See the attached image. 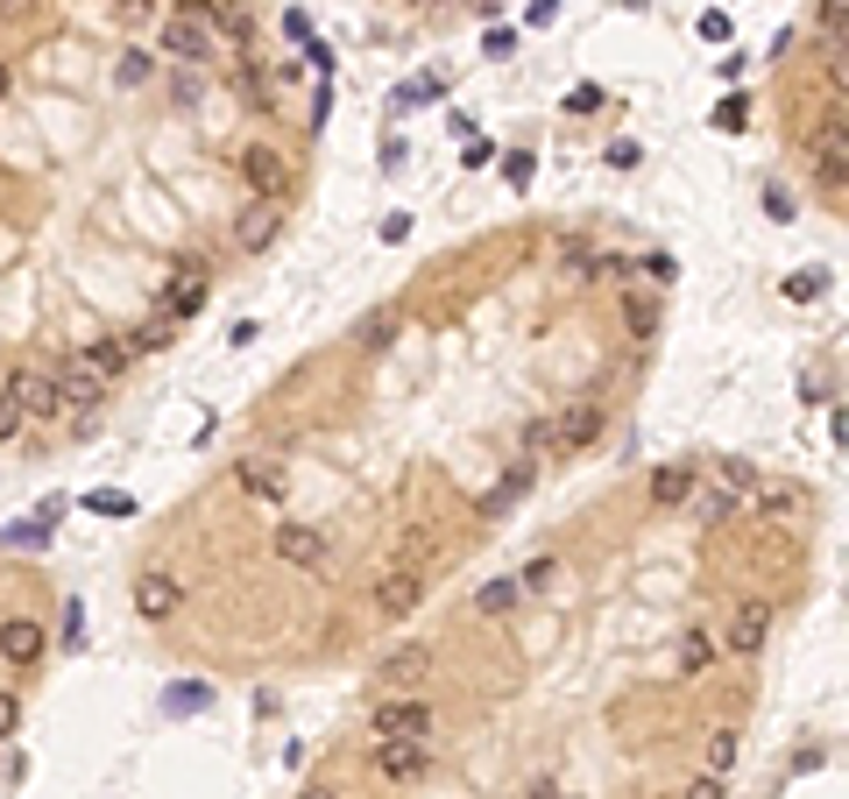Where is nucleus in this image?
I'll use <instances>...</instances> for the list:
<instances>
[{"label": "nucleus", "instance_id": "1", "mask_svg": "<svg viewBox=\"0 0 849 799\" xmlns=\"http://www.w3.org/2000/svg\"><path fill=\"white\" fill-rule=\"evenodd\" d=\"M163 50L177 64H205L220 57V36H213V0H177V14L163 22Z\"/></svg>", "mask_w": 849, "mask_h": 799}, {"label": "nucleus", "instance_id": "2", "mask_svg": "<svg viewBox=\"0 0 849 799\" xmlns=\"http://www.w3.org/2000/svg\"><path fill=\"white\" fill-rule=\"evenodd\" d=\"M368 609L382 615V623H404V615L425 609V566L418 560H397L376 573V587H368Z\"/></svg>", "mask_w": 849, "mask_h": 799}, {"label": "nucleus", "instance_id": "3", "mask_svg": "<svg viewBox=\"0 0 849 799\" xmlns=\"http://www.w3.org/2000/svg\"><path fill=\"white\" fill-rule=\"evenodd\" d=\"M8 397L22 403V425H64V397H57V368H36V361H22V368L8 375Z\"/></svg>", "mask_w": 849, "mask_h": 799}, {"label": "nucleus", "instance_id": "4", "mask_svg": "<svg viewBox=\"0 0 849 799\" xmlns=\"http://www.w3.org/2000/svg\"><path fill=\"white\" fill-rule=\"evenodd\" d=\"M368 736H432V701H418V693H390V701H376L368 707Z\"/></svg>", "mask_w": 849, "mask_h": 799}, {"label": "nucleus", "instance_id": "5", "mask_svg": "<svg viewBox=\"0 0 849 799\" xmlns=\"http://www.w3.org/2000/svg\"><path fill=\"white\" fill-rule=\"evenodd\" d=\"M425 764H432V743H418V736H382V743L368 750V772L390 778V786H411Z\"/></svg>", "mask_w": 849, "mask_h": 799}, {"label": "nucleus", "instance_id": "6", "mask_svg": "<svg viewBox=\"0 0 849 799\" xmlns=\"http://www.w3.org/2000/svg\"><path fill=\"white\" fill-rule=\"evenodd\" d=\"M234 171H241L248 199H283V185H291V163H283V149H270V142H248L241 156H234Z\"/></svg>", "mask_w": 849, "mask_h": 799}, {"label": "nucleus", "instance_id": "7", "mask_svg": "<svg viewBox=\"0 0 849 799\" xmlns=\"http://www.w3.org/2000/svg\"><path fill=\"white\" fill-rule=\"evenodd\" d=\"M276 234H283V199H248L241 213H234V248L241 255H262Z\"/></svg>", "mask_w": 849, "mask_h": 799}, {"label": "nucleus", "instance_id": "8", "mask_svg": "<svg viewBox=\"0 0 849 799\" xmlns=\"http://www.w3.org/2000/svg\"><path fill=\"white\" fill-rule=\"evenodd\" d=\"M177 609H185V587H177L163 566H142L135 573V615L142 623H170Z\"/></svg>", "mask_w": 849, "mask_h": 799}, {"label": "nucleus", "instance_id": "9", "mask_svg": "<svg viewBox=\"0 0 849 799\" xmlns=\"http://www.w3.org/2000/svg\"><path fill=\"white\" fill-rule=\"evenodd\" d=\"M432 666H439V651H432V644H397V651H382L376 680L390 686V693H411L418 680H432Z\"/></svg>", "mask_w": 849, "mask_h": 799}, {"label": "nucleus", "instance_id": "10", "mask_svg": "<svg viewBox=\"0 0 849 799\" xmlns=\"http://www.w3.org/2000/svg\"><path fill=\"white\" fill-rule=\"evenodd\" d=\"M57 397H64V418L93 425V418H99V403H107V383H99V375H85L79 361H64V368H57Z\"/></svg>", "mask_w": 849, "mask_h": 799}, {"label": "nucleus", "instance_id": "11", "mask_svg": "<svg viewBox=\"0 0 849 799\" xmlns=\"http://www.w3.org/2000/svg\"><path fill=\"white\" fill-rule=\"evenodd\" d=\"M205 297H213V291H205V269H177V277L156 291V312L170 326H185V319H199V312H205Z\"/></svg>", "mask_w": 849, "mask_h": 799}, {"label": "nucleus", "instance_id": "12", "mask_svg": "<svg viewBox=\"0 0 849 799\" xmlns=\"http://www.w3.org/2000/svg\"><path fill=\"white\" fill-rule=\"evenodd\" d=\"M765 637H771V609H765V601H743L715 644H722V651H736V658H757V651H765Z\"/></svg>", "mask_w": 849, "mask_h": 799}, {"label": "nucleus", "instance_id": "13", "mask_svg": "<svg viewBox=\"0 0 849 799\" xmlns=\"http://www.w3.org/2000/svg\"><path fill=\"white\" fill-rule=\"evenodd\" d=\"M234 481H241L256 503H270V509L283 503V489H291V474H283L276 454H241V460H234Z\"/></svg>", "mask_w": 849, "mask_h": 799}, {"label": "nucleus", "instance_id": "14", "mask_svg": "<svg viewBox=\"0 0 849 799\" xmlns=\"http://www.w3.org/2000/svg\"><path fill=\"white\" fill-rule=\"evenodd\" d=\"M43 644H50V637H43V623H36V615H0V658H8L14 672H28V666H36V658H43Z\"/></svg>", "mask_w": 849, "mask_h": 799}, {"label": "nucleus", "instance_id": "15", "mask_svg": "<svg viewBox=\"0 0 849 799\" xmlns=\"http://www.w3.org/2000/svg\"><path fill=\"white\" fill-rule=\"evenodd\" d=\"M743 509H751L757 524H800V517H807V495H800L793 481H771V489L743 495Z\"/></svg>", "mask_w": 849, "mask_h": 799}, {"label": "nucleus", "instance_id": "16", "mask_svg": "<svg viewBox=\"0 0 849 799\" xmlns=\"http://www.w3.org/2000/svg\"><path fill=\"white\" fill-rule=\"evenodd\" d=\"M276 560L291 573L326 566V531H319V524H283V531H276Z\"/></svg>", "mask_w": 849, "mask_h": 799}, {"label": "nucleus", "instance_id": "17", "mask_svg": "<svg viewBox=\"0 0 849 799\" xmlns=\"http://www.w3.org/2000/svg\"><path fill=\"white\" fill-rule=\"evenodd\" d=\"M71 361H79L85 375H99V383H121V375H128V361H135V354H128V340H121V333H99V340H85Z\"/></svg>", "mask_w": 849, "mask_h": 799}, {"label": "nucleus", "instance_id": "18", "mask_svg": "<svg viewBox=\"0 0 849 799\" xmlns=\"http://www.w3.org/2000/svg\"><path fill=\"white\" fill-rule=\"evenodd\" d=\"M814 163H822L828 199H842V185H849V128H842V120H828V134L814 142Z\"/></svg>", "mask_w": 849, "mask_h": 799}, {"label": "nucleus", "instance_id": "19", "mask_svg": "<svg viewBox=\"0 0 849 799\" xmlns=\"http://www.w3.org/2000/svg\"><path fill=\"white\" fill-rule=\"evenodd\" d=\"M553 425H559V446H553V454H580V446H594V439H602V403H594V397H580L566 418H553Z\"/></svg>", "mask_w": 849, "mask_h": 799}, {"label": "nucleus", "instance_id": "20", "mask_svg": "<svg viewBox=\"0 0 849 799\" xmlns=\"http://www.w3.org/2000/svg\"><path fill=\"white\" fill-rule=\"evenodd\" d=\"M715 658H722V644H715L708 623H687V630H680V680H708Z\"/></svg>", "mask_w": 849, "mask_h": 799}, {"label": "nucleus", "instance_id": "21", "mask_svg": "<svg viewBox=\"0 0 849 799\" xmlns=\"http://www.w3.org/2000/svg\"><path fill=\"white\" fill-rule=\"evenodd\" d=\"M687 509H694V524H708V531H722V524H736V517H743V495L715 481V489H694V495H687Z\"/></svg>", "mask_w": 849, "mask_h": 799}, {"label": "nucleus", "instance_id": "22", "mask_svg": "<svg viewBox=\"0 0 849 799\" xmlns=\"http://www.w3.org/2000/svg\"><path fill=\"white\" fill-rule=\"evenodd\" d=\"M701 489L694 481V467L687 460H673V467H651V509H687V495Z\"/></svg>", "mask_w": 849, "mask_h": 799}, {"label": "nucleus", "instance_id": "23", "mask_svg": "<svg viewBox=\"0 0 849 799\" xmlns=\"http://www.w3.org/2000/svg\"><path fill=\"white\" fill-rule=\"evenodd\" d=\"M397 326H404V312H397V305H376V312H368L362 326H354V340H362V354H382V346L397 340Z\"/></svg>", "mask_w": 849, "mask_h": 799}, {"label": "nucleus", "instance_id": "24", "mask_svg": "<svg viewBox=\"0 0 849 799\" xmlns=\"http://www.w3.org/2000/svg\"><path fill=\"white\" fill-rule=\"evenodd\" d=\"M524 489H531V460H517L510 474H503V481H496V489H488V495H482V503H474V509H482V517H503V509H510V503H517V495H524Z\"/></svg>", "mask_w": 849, "mask_h": 799}, {"label": "nucleus", "instance_id": "25", "mask_svg": "<svg viewBox=\"0 0 849 799\" xmlns=\"http://www.w3.org/2000/svg\"><path fill=\"white\" fill-rule=\"evenodd\" d=\"M623 326H630V340H659V297L637 291L630 305H623Z\"/></svg>", "mask_w": 849, "mask_h": 799}, {"label": "nucleus", "instance_id": "26", "mask_svg": "<svg viewBox=\"0 0 849 799\" xmlns=\"http://www.w3.org/2000/svg\"><path fill=\"white\" fill-rule=\"evenodd\" d=\"M517 601H524V587H517V580H482V595H474V609H482V615H510Z\"/></svg>", "mask_w": 849, "mask_h": 799}, {"label": "nucleus", "instance_id": "27", "mask_svg": "<svg viewBox=\"0 0 849 799\" xmlns=\"http://www.w3.org/2000/svg\"><path fill=\"white\" fill-rule=\"evenodd\" d=\"M85 509H93V517H114V524H121V517H135V495H128V489H93V495H85Z\"/></svg>", "mask_w": 849, "mask_h": 799}, {"label": "nucleus", "instance_id": "28", "mask_svg": "<svg viewBox=\"0 0 849 799\" xmlns=\"http://www.w3.org/2000/svg\"><path fill=\"white\" fill-rule=\"evenodd\" d=\"M842 0H814V36H822L828 43V50H842Z\"/></svg>", "mask_w": 849, "mask_h": 799}, {"label": "nucleus", "instance_id": "29", "mask_svg": "<svg viewBox=\"0 0 849 799\" xmlns=\"http://www.w3.org/2000/svg\"><path fill=\"white\" fill-rule=\"evenodd\" d=\"M736 750H743V736H736V729H708V772L722 778L729 764H736Z\"/></svg>", "mask_w": 849, "mask_h": 799}, {"label": "nucleus", "instance_id": "30", "mask_svg": "<svg viewBox=\"0 0 849 799\" xmlns=\"http://www.w3.org/2000/svg\"><path fill=\"white\" fill-rule=\"evenodd\" d=\"M822 291H828V269H793V277H786V297H793V305H814Z\"/></svg>", "mask_w": 849, "mask_h": 799}, {"label": "nucleus", "instance_id": "31", "mask_svg": "<svg viewBox=\"0 0 849 799\" xmlns=\"http://www.w3.org/2000/svg\"><path fill=\"white\" fill-rule=\"evenodd\" d=\"M517 446H524V460L553 454V446H559V425H553V418H531V425H524V439H517Z\"/></svg>", "mask_w": 849, "mask_h": 799}, {"label": "nucleus", "instance_id": "32", "mask_svg": "<svg viewBox=\"0 0 849 799\" xmlns=\"http://www.w3.org/2000/svg\"><path fill=\"white\" fill-rule=\"evenodd\" d=\"M553 580H559V560H545V552H539V560H524V573H517V587H524V595H545Z\"/></svg>", "mask_w": 849, "mask_h": 799}, {"label": "nucleus", "instance_id": "33", "mask_svg": "<svg viewBox=\"0 0 849 799\" xmlns=\"http://www.w3.org/2000/svg\"><path fill=\"white\" fill-rule=\"evenodd\" d=\"M425 99H439V79H411V85H397V114L425 107Z\"/></svg>", "mask_w": 849, "mask_h": 799}, {"label": "nucleus", "instance_id": "34", "mask_svg": "<svg viewBox=\"0 0 849 799\" xmlns=\"http://www.w3.org/2000/svg\"><path fill=\"white\" fill-rule=\"evenodd\" d=\"M503 177H510V185L524 191L531 177H539V156H524V149H510V156H503Z\"/></svg>", "mask_w": 849, "mask_h": 799}, {"label": "nucleus", "instance_id": "35", "mask_svg": "<svg viewBox=\"0 0 849 799\" xmlns=\"http://www.w3.org/2000/svg\"><path fill=\"white\" fill-rule=\"evenodd\" d=\"M715 481H722V489H736V495H751V489H757V474H751L743 460H722V467H715Z\"/></svg>", "mask_w": 849, "mask_h": 799}, {"label": "nucleus", "instance_id": "36", "mask_svg": "<svg viewBox=\"0 0 849 799\" xmlns=\"http://www.w3.org/2000/svg\"><path fill=\"white\" fill-rule=\"evenodd\" d=\"M566 114H602V85H574V93H566Z\"/></svg>", "mask_w": 849, "mask_h": 799}, {"label": "nucleus", "instance_id": "37", "mask_svg": "<svg viewBox=\"0 0 849 799\" xmlns=\"http://www.w3.org/2000/svg\"><path fill=\"white\" fill-rule=\"evenodd\" d=\"M743 120H751V107H743V99H736V93H729V99H722V107H715V128H729V134H736V128H743Z\"/></svg>", "mask_w": 849, "mask_h": 799}, {"label": "nucleus", "instance_id": "38", "mask_svg": "<svg viewBox=\"0 0 849 799\" xmlns=\"http://www.w3.org/2000/svg\"><path fill=\"white\" fill-rule=\"evenodd\" d=\"M439 552V531H404V560H432Z\"/></svg>", "mask_w": 849, "mask_h": 799}, {"label": "nucleus", "instance_id": "39", "mask_svg": "<svg viewBox=\"0 0 849 799\" xmlns=\"http://www.w3.org/2000/svg\"><path fill=\"white\" fill-rule=\"evenodd\" d=\"M14 432H22V403H14L8 383H0V439H14Z\"/></svg>", "mask_w": 849, "mask_h": 799}, {"label": "nucleus", "instance_id": "40", "mask_svg": "<svg viewBox=\"0 0 849 799\" xmlns=\"http://www.w3.org/2000/svg\"><path fill=\"white\" fill-rule=\"evenodd\" d=\"M205 701H213L205 686H177V693H170V715H191V707H205Z\"/></svg>", "mask_w": 849, "mask_h": 799}, {"label": "nucleus", "instance_id": "41", "mask_svg": "<svg viewBox=\"0 0 849 799\" xmlns=\"http://www.w3.org/2000/svg\"><path fill=\"white\" fill-rule=\"evenodd\" d=\"M687 799H729V786H722V778H715V772H701V778H694V786H687Z\"/></svg>", "mask_w": 849, "mask_h": 799}, {"label": "nucleus", "instance_id": "42", "mask_svg": "<svg viewBox=\"0 0 849 799\" xmlns=\"http://www.w3.org/2000/svg\"><path fill=\"white\" fill-rule=\"evenodd\" d=\"M22 729V701H14V693H0V736H14Z\"/></svg>", "mask_w": 849, "mask_h": 799}, {"label": "nucleus", "instance_id": "43", "mask_svg": "<svg viewBox=\"0 0 849 799\" xmlns=\"http://www.w3.org/2000/svg\"><path fill=\"white\" fill-rule=\"evenodd\" d=\"M121 22H135V28L156 22V0H121Z\"/></svg>", "mask_w": 849, "mask_h": 799}, {"label": "nucleus", "instance_id": "44", "mask_svg": "<svg viewBox=\"0 0 849 799\" xmlns=\"http://www.w3.org/2000/svg\"><path fill=\"white\" fill-rule=\"evenodd\" d=\"M149 71H156V57H142V50H135V57H128V64H121V79H128V85H142Z\"/></svg>", "mask_w": 849, "mask_h": 799}, {"label": "nucleus", "instance_id": "45", "mask_svg": "<svg viewBox=\"0 0 849 799\" xmlns=\"http://www.w3.org/2000/svg\"><path fill=\"white\" fill-rule=\"evenodd\" d=\"M553 14H559V0H531V8H524V22H531V28H545Z\"/></svg>", "mask_w": 849, "mask_h": 799}, {"label": "nucleus", "instance_id": "46", "mask_svg": "<svg viewBox=\"0 0 849 799\" xmlns=\"http://www.w3.org/2000/svg\"><path fill=\"white\" fill-rule=\"evenodd\" d=\"M36 0H0V22H14V14H28Z\"/></svg>", "mask_w": 849, "mask_h": 799}, {"label": "nucleus", "instance_id": "47", "mask_svg": "<svg viewBox=\"0 0 849 799\" xmlns=\"http://www.w3.org/2000/svg\"><path fill=\"white\" fill-rule=\"evenodd\" d=\"M297 799H340V792H333V786H305Z\"/></svg>", "mask_w": 849, "mask_h": 799}, {"label": "nucleus", "instance_id": "48", "mask_svg": "<svg viewBox=\"0 0 849 799\" xmlns=\"http://www.w3.org/2000/svg\"><path fill=\"white\" fill-rule=\"evenodd\" d=\"M8 85H14V71H8V64H0V99H8Z\"/></svg>", "mask_w": 849, "mask_h": 799}, {"label": "nucleus", "instance_id": "49", "mask_svg": "<svg viewBox=\"0 0 849 799\" xmlns=\"http://www.w3.org/2000/svg\"><path fill=\"white\" fill-rule=\"evenodd\" d=\"M531 799H559V792H553V786H531Z\"/></svg>", "mask_w": 849, "mask_h": 799}, {"label": "nucleus", "instance_id": "50", "mask_svg": "<svg viewBox=\"0 0 849 799\" xmlns=\"http://www.w3.org/2000/svg\"><path fill=\"white\" fill-rule=\"evenodd\" d=\"M411 8H432V0H411Z\"/></svg>", "mask_w": 849, "mask_h": 799}]
</instances>
